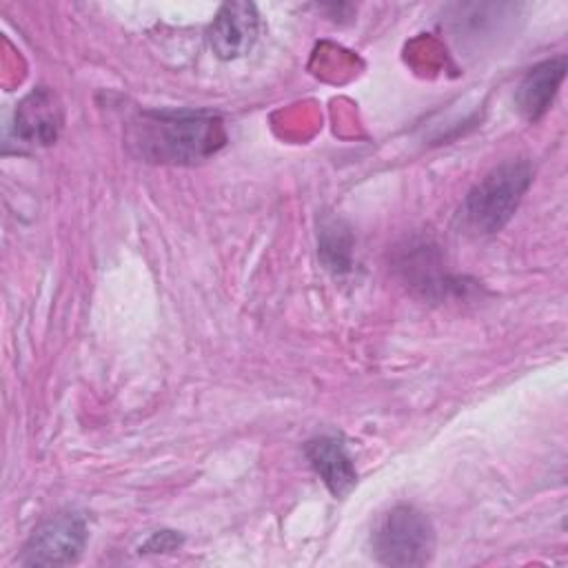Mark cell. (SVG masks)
<instances>
[{
    "label": "cell",
    "mask_w": 568,
    "mask_h": 568,
    "mask_svg": "<svg viewBox=\"0 0 568 568\" xmlns=\"http://www.w3.org/2000/svg\"><path fill=\"white\" fill-rule=\"evenodd\" d=\"M224 144V122L211 111L149 109L126 124L129 151L151 164H197Z\"/></svg>",
    "instance_id": "cell-1"
},
{
    "label": "cell",
    "mask_w": 568,
    "mask_h": 568,
    "mask_svg": "<svg viewBox=\"0 0 568 568\" xmlns=\"http://www.w3.org/2000/svg\"><path fill=\"white\" fill-rule=\"evenodd\" d=\"M260 16L253 2H226L217 9L209 27V47L222 60H233L251 51L257 40Z\"/></svg>",
    "instance_id": "cell-5"
},
{
    "label": "cell",
    "mask_w": 568,
    "mask_h": 568,
    "mask_svg": "<svg viewBox=\"0 0 568 568\" xmlns=\"http://www.w3.org/2000/svg\"><path fill=\"white\" fill-rule=\"evenodd\" d=\"M353 248H355L353 233L342 220L331 217V220H324L320 224L317 253H320V260L324 262V266L333 275H344V273L351 271Z\"/></svg>",
    "instance_id": "cell-10"
},
{
    "label": "cell",
    "mask_w": 568,
    "mask_h": 568,
    "mask_svg": "<svg viewBox=\"0 0 568 568\" xmlns=\"http://www.w3.org/2000/svg\"><path fill=\"white\" fill-rule=\"evenodd\" d=\"M62 129V104L47 87L33 89L20 100L13 115V131L24 146H49Z\"/></svg>",
    "instance_id": "cell-6"
},
{
    "label": "cell",
    "mask_w": 568,
    "mask_h": 568,
    "mask_svg": "<svg viewBox=\"0 0 568 568\" xmlns=\"http://www.w3.org/2000/svg\"><path fill=\"white\" fill-rule=\"evenodd\" d=\"M371 544L384 566H424L435 550V530L422 510L410 504H397L377 519Z\"/></svg>",
    "instance_id": "cell-3"
},
{
    "label": "cell",
    "mask_w": 568,
    "mask_h": 568,
    "mask_svg": "<svg viewBox=\"0 0 568 568\" xmlns=\"http://www.w3.org/2000/svg\"><path fill=\"white\" fill-rule=\"evenodd\" d=\"M532 182L528 160H506L488 171L464 197L457 211V226L466 235L486 237L499 233L515 215Z\"/></svg>",
    "instance_id": "cell-2"
},
{
    "label": "cell",
    "mask_w": 568,
    "mask_h": 568,
    "mask_svg": "<svg viewBox=\"0 0 568 568\" xmlns=\"http://www.w3.org/2000/svg\"><path fill=\"white\" fill-rule=\"evenodd\" d=\"M397 266L408 280V284L419 288L424 295H448L453 291L464 288L459 286V280L442 271L435 246H430L428 242L413 244L408 251H404Z\"/></svg>",
    "instance_id": "cell-9"
},
{
    "label": "cell",
    "mask_w": 568,
    "mask_h": 568,
    "mask_svg": "<svg viewBox=\"0 0 568 568\" xmlns=\"http://www.w3.org/2000/svg\"><path fill=\"white\" fill-rule=\"evenodd\" d=\"M566 67H568V60L561 53V55H555V58H548V60L535 64L524 75V80L519 82L517 93H515V104L528 122H537L550 109V104L564 82Z\"/></svg>",
    "instance_id": "cell-8"
},
{
    "label": "cell",
    "mask_w": 568,
    "mask_h": 568,
    "mask_svg": "<svg viewBox=\"0 0 568 568\" xmlns=\"http://www.w3.org/2000/svg\"><path fill=\"white\" fill-rule=\"evenodd\" d=\"M304 455L333 497H346L357 484L353 457L337 435H317L306 442Z\"/></svg>",
    "instance_id": "cell-7"
},
{
    "label": "cell",
    "mask_w": 568,
    "mask_h": 568,
    "mask_svg": "<svg viewBox=\"0 0 568 568\" xmlns=\"http://www.w3.org/2000/svg\"><path fill=\"white\" fill-rule=\"evenodd\" d=\"M182 544V537L173 530H158L153 532L142 546L140 552H160V550H175Z\"/></svg>",
    "instance_id": "cell-11"
},
{
    "label": "cell",
    "mask_w": 568,
    "mask_h": 568,
    "mask_svg": "<svg viewBox=\"0 0 568 568\" xmlns=\"http://www.w3.org/2000/svg\"><path fill=\"white\" fill-rule=\"evenodd\" d=\"M89 539L87 519L75 510H60L33 528L27 539L22 566H69L78 561Z\"/></svg>",
    "instance_id": "cell-4"
}]
</instances>
